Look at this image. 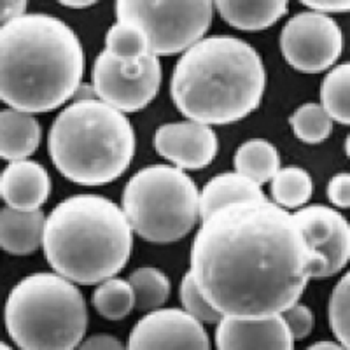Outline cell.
Returning a JSON list of instances; mask_svg holds the SVG:
<instances>
[{
  "mask_svg": "<svg viewBox=\"0 0 350 350\" xmlns=\"http://www.w3.org/2000/svg\"><path fill=\"white\" fill-rule=\"evenodd\" d=\"M319 268L293 214L265 198L203 219L189 273L221 317L267 319L296 305Z\"/></svg>",
  "mask_w": 350,
  "mask_h": 350,
  "instance_id": "1",
  "label": "cell"
},
{
  "mask_svg": "<svg viewBox=\"0 0 350 350\" xmlns=\"http://www.w3.org/2000/svg\"><path fill=\"white\" fill-rule=\"evenodd\" d=\"M84 49L65 21L25 12L0 27V100L42 114L74 98L84 76Z\"/></svg>",
  "mask_w": 350,
  "mask_h": 350,
  "instance_id": "2",
  "label": "cell"
},
{
  "mask_svg": "<svg viewBox=\"0 0 350 350\" xmlns=\"http://www.w3.org/2000/svg\"><path fill=\"white\" fill-rule=\"evenodd\" d=\"M267 70L259 53L239 37L214 36L184 51L172 74L174 104L189 121L230 124L259 107Z\"/></svg>",
  "mask_w": 350,
  "mask_h": 350,
  "instance_id": "3",
  "label": "cell"
},
{
  "mask_svg": "<svg viewBox=\"0 0 350 350\" xmlns=\"http://www.w3.org/2000/svg\"><path fill=\"white\" fill-rule=\"evenodd\" d=\"M42 249L56 273L74 284L93 286L126 267L133 231L114 202L100 195H76L46 217Z\"/></svg>",
  "mask_w": 350,
  "mask_h": 350,
  "instance_id": "4",
  "label": "cell"
},
{
  "mask_svg": "<svg viewBox=\"0 0 350 350\" xmlns=\"http://www.w3.org/2000/svg\"><path fill=\"white\" fill-rule=\"evenodd\" d=\"M48 149L64 177L79 186L120 179L135 154V133L126 114L96 98H77L53 121Z\"/></svg>",
  "mask_w": 350,
  "mask_h": 350,
  "instance_id": "5",
  "label": "cell"
},
{
  "mask_svg": "<svg viewBox=\"0 0 350 350\" xmlns=\"http://www.w3.org/2000/svg\"><path fill=\"white\" fill-rule=\"evenodd\" d=\"M5 327L21 350H76L88 327L84 296L58 273H33L12 287Z\"/></svg>",
  "mask_w": 350,
  "mask_h": 350,
  "instance_id": "6",
  "label": "cell"
},
{
  "mask_svg": "<svg viewBox=\"0 0 350 350\" xmlns=\"http://www.w3.org/2000/svg\"><path fill=\"white\" fill-rule=\"evenodd\" d=\"M198 187L172 165H149L137 172L123 191V214L131 231L152 243L184 239L200 217Z\"/></svg>",
  "mask_w": 350,
  "mask_h": 350,
  "instance_id": "7",
  "label": "cell"
},
{
  "mask_svg": "<svg viewBox=\"0 0 350 350\" xmlns=\"http://www.w3.org/2000/svg\"><path fill=\"white\" fill-rule=\"evenodd\" d=\"M214 4L198 2H146L120 0L116 16L146 33L152 55H177L203 39L212 23Z\"/></svg>",
  "mask_w": 350,
  "mask_h": 350,
  "instance_id": "8",
  "label": "cell"
},
{
  "mask_svg": "<svg viewBox=\"0 0 350 350\" xmlns=\"http://www.w3.org/2000/svg\"><path fill=\"white\" fill-rule=\"evenodd\" d=\"M280 49L287 64L303 74H319L338 62L343 36L331 16L314 11L299 12L284 25Z\"/></svg>",
  "mask_w": 350,
  "mask_h": 350,
  "instance_id": "9",
  "label": "cell"
},
{
  "mask_svg": "<svg viewBox=\"0 0 350 350\" xmlns=\"http://www.w3.org/2000/svg\"><path fill=\"white\" fill-rule=\"evenodd\" d=\"M93 93L100 102L120 112H137L148 107L161 86V64L152 53L142 65L126 68L107 51H102L93 64Z\"/></svg>",
  "mask_w": 350,
  "mask_h": 350,
  "instance_id": "10",
  "label": "cell"
},
{
  "mask_svg": "<svg viewBox=\"0 0 350 350\" xmlns=\"http://www.w3.org/2000/svg\"><path fill=\"white\" fill-rule=\"evenodd\" d=\"M293 219L321 265L317 279L340 273L350 256V226L342 212L326 205H308L296 211Z\"/></svg>",
  "mask_w": 350,
  "mask_h": 350,
  "instance_id": "11",
  "label": "cell"
},
{
  "mask_svg": "<svg viewBox=\"0 0 350 350\" xmlns=\"http://www.w3.org/2000/svg\"><path fill=\"white\" fill-rule=\"evenodd\" d=\"M126 350H211L200 321L180 308H158L131 329Z\"/></svg>",
  "mask_w": 350,
  "mask_h": 350,
  "instance_id": "12",
  "label": "cell"
},
{
  "mask_svg": "<svg viewBox=\"0 0 350 350\" xmlns=\"http://www.w3.org/2000/svg\"><path fill=\"white\" fill-rule=\"evenodd\" d=\"M154 149L179 170H202L217 154V135L195 121L161 124L154 133Z\"/></svg>",
  "mask_w": 350,
  "mask_h": 350,
  "instance_id": "13",
  "label": "cell"
},
{
  "mask_svg": "<svg viewBox=\"0 0 350 350\" xmlns=\"http://www.w3.org/2000/svg\"><path fill=\"white\" fill-rule=\"evenodd\" d=\"M217 350H295L280 315L267 319L223 317L215 329Z\"/></svg>",
  "mask_w": 350,
  "mask_h": 350,
  "instance_id": "14",
  "label": "cell"
},
{
  "mask_svg": "<svg viewBox=\"0 0 350 350\" xmlns=\"http://www.w3.org/2000/svg\"><path fill=\"white\" fill-rule=\"evenodd\" d=\"M49 193V174L37 161H12L0 175V196L14 211H39L48 202Z\"/></svg>",
  "mask_w": 350,
  "mask_h": 350,
  "instance_id": "15",
  "label": "cell"
},
{
  "mask_svg": "<svg viewBox=\"0 0 350 350\" xmlns=\"http://www.w3.org/2000/svg\"><path fill=\"white\" fill-rule=\"evenodd\" d=\"M44 214L40 211H0V247L14 256L33 254L42 243Z\"/></svg>",
  "mask_w": 350,
  "mask_h": 350,
  "instance_id": "16",
  "label": "cell"
},
{
  "mask_svg": "<svg viewBox=\"0 0 350 350\" xmlns=\"http://www.w3.org/2000/svg\"><path fill=\"white\" fill-rule=\"evenodd\" d=\"M39 144L40 126L33 116L14 109L0 111V158L21 161L33 154Z\"/></svg>",
  "mask_w": 350,
  "mask_h": 350,
  "instance_id": "17",
  "label": "cell"
},
{
  "mask_svg": "<svg viewBox=\"0 0 350 350\" xmlns=\"http://www.w3.org/2000/svg\"><path fill=\"white\" fill-rule=\"evenodd\" d=\"M265 193L258 184L245 179L237 172L215 175L200 193L198 208L202 221L219 208L251 200H265Z\"/></svg>",
  "mask_w": 350,
  "mask_h": 350,
  "instance_id": "18",
  "label": "cell"
},
{
  "mask_svg": "<svg viewBox=\"0 0 350 350\" xmlns=\"http://www.w3.org/2000/svg\"><path fill=\"white\" fill-rule=\"evenodd\" d=\"M214 8L226 23L239 30L258 32L275 25L287 14L289 4L286 0H267V2H215Z\"/></svg>",
  "mask_w": 350,
  "mask_h": 350,
  "instance_id": "19",
  "label": "cell"
},
{
  "mask_svg": "<svg viewBox=\"0 0 350 350\" xmlns=\"http://www.w3.org/2000/svg\"><path fill=\"white\" fill-rule=\"evenodd\" d=\"M235 172L259 187L270 183L280 168V156L273 144L265 139L247 140L233 156Z\"/></svg>",
  "mask_w": 350,
  "mask_h": 350,
  "instance_id": "20",
  "label": "cell"
},
{
  "mask_svg": "<svg viewBox=\"0 0 350 350\" xmlns=\"http://www.w3.org/2000/svg\"><path fill=\"white\" fill-rule=\"evenodd\" d=\"M105 51L126 68H137L149 55V42L139 27L118 21L105 33Z\"/></svg>",
  "mask_w": 350,
  "mask_h": 350,
  "instance_id": "21",
  "label": "cell"
},
{
  "mask_svg": "<svg viewBox=\"0 0 350 350\" xmlns=\"http://www.w3.org/2000/svg\"><path fill=\"white\" fill-rule=\"evenodd\" d=\"M314 193L310 174L301 167L279 168L271 179V196L280 208L303 207Z\"/></svg>",
  "mask_w": 350,
  "mask_h": 350,
  "instance_id": "22",
  "label": "cell"
},
{
  "mask_svg": "<svg viewBox=\"0 0 350 350\" xmlns=\"http://www.w3.org/2000/svg\"><path fill=\"white\" fill-rule=\"evenodd\" d=\"M128 284L135 296V308L140 312L158 310L170 296V280L154 267H142L130 275Z\"/></svg>",
  "mask_w": 350,
  "mask_h": 350,
  "instance_id": "23",
  "label": "cell"
},
{
  "mask_svg": "<svg viewBox=\"0 0 350 350\" xmlns=\"http://www.w3.org/2000/svg\"><path fill=\"white\" fill-rule=\"evenodd\" d=\"M93 306L102 317L121 321L135 308V296L128 280L111 277L100 282L93 293Z\"/></svg>",
  "mask_w": 350,
  "mask_h": 350,
  "instance_id": "24",
  "label": "cell"
},
{
  "mask_svg": "<svg viewBox=\"0 0 350 350\" xmlns=\"http://www.w3.org/2000/svg\"><path fill=\"white\" fill-rule=\"evenodd\" d=\"M349 84H350V65H336L333 70L327 72L321 86V107L326 111L331 120L336 123H350L349 109Z\"/></svg>",
  "mask_w": 350,
  "mask_h": 350,
  "instance_id": "25",
  "label": "cell"
},
{
  "mask_svg": "<svg viewBox=\"0 0 350 350\" xmlns=\"http://www.w3.org/2000/svg\"><path fill=\"white\" fill-rule=\"evenodd\" d=\"M289 124L301 142L321 144L331 135L333 120L319 104H305L289 118Z\"/></svg>",
  "mask_w": 350,
  "mask_h": 350,
  "instance_id": "26",
  "label": "cell"
},
{
  "mask_svg": "<svg viewBox=\"0 0 350 350\" xmlns=\"http://www.w3.org/2000/svg\"><path fill=\"white\" fill-rule=\"evenodd\" d=\"M349 284L350 275L345 273L334 286L329 298V324L340 345L349 349Z\"/></svg>",
  "mask_w": 350,
  "mask_h": 350,
  "instance_id": "27",
  "label": "cell"
},
{
  "mask_svg": "<svg viewBox=\"0 0 350 350\" xmlns=\"http://www.w3.org/2000/svg\"><path fill=\"white\" fill-rule=\"evenodd\" d=\"M179 298L184 305V312H187V314L191 315V317H195L196 321H200L202 324H214L223 319L211 305H208L207 299L203 298V295L200 293L198 286H196L195 279H193V275L189 273V271L184 275L183 282H180Z\"/></svg>",
  "mask_w": 350,
  "mask_h": 350,
  "instance_id": "28",
  "label": "cell"
},
{
  "mask_svg": "<svg viewBox=\"0 0 350 350\" xmlns=\"http://www.w3.org/2000/svg\"><path fill=\"white\" fill-rule=\"evenodd\" d=\"M280 317L286 323L287 329L291 333V338L295 340V342L306 338L312 333V327H314V314H312L308 306L296 303L291 308H287L286 312H282Z\"/></svg>",
  "mask_w": 350,
  "mask_h": 350,
  "instance_id": "29",
  "label": "cell"
},
{
  "mask_svg": "<svg viewBox=\"0 0 350 350\" xmlns=\"http://www.w3.org/2000/svg\"><path fill=\"white\" fill-rule=\"evenodd\" d=\"M327 196L338 208H349L350 205V175L338 174L327 184Z\"/></svg>",
  "mask_w": 350,
  "mask_h": 350,
  "instance_id": "30",
  "label": "cell"
},
{
  "mask_svg": "<svg viewBox=\"0 0 350 350\" xmlns=\"http://www.w3.org/2000/svg\"><path fill=\"white\" fill-rule=\"evenodd\" d=\"M76 350H126V347L123 345L121 340H118L112 334L100 333L93 334L84 342H81Z\"/></svg>",
  "mask_w": 350,
  "mask_h": 350,
  "instance_id": "31",
  "label": "cell"
},
{
  "mask_svg": "<svg viewBox=\"0 0 350 350\" xmlns=\"http://www.w3.org/2000/svg\"><path fill=\"white\" fill-rule=\"evenodd\" d=\"M303 5L308 8V11L326 14V16L347 12L350 9L349 0H308V2H303Z\"/></svg>",
  "mask_w": 350,
  "mask_h": 350,
  "instance_id": "32",
  "label": "cell"
},
{
  "mask_svg": "<svg viewBox=\"0 0 350 350\" xmlns=\"http://www.w3.org/2000/svg\"><path fill=\"white\" fill-rule=\"evenodd\" d=\"M28 4L25 0H0V25H5L14 18L25 14Z\"/></svg>",
  "mask_w": 350,
  "mask_h": 350,
  "instance_id": "33",
  "label": "cell"
},
{
  "mask_svg": "<svg viewBox=\"0 0 350 350\" xmlns=\"http://www.w3.org/2000/svg\"><path fill=\"white\" fill-rule=\"evenodd\" d=\"M305 350H349V349L343 345H340V343H336V342H317Z\"/></svg>",
  "mask_w": 350,
  "mask_h": 350,
  "instance_id": "34",
  "label": "cell"
},
{
  "mask_svg": "<svg viewBox=\"0 0 350 350\" xmlns=\"http://www.w3.org/2000/svg\"><path fill=\"white\" fill-rule=\"evenodd\" d=\"M62 5H65V8L68 9H86L95 5V2H64Z\"/></svg>",
  "mask_w": 350,
  "mask_h": 350,
  "instance_id": "35",
  "label": "cell"
},
{
  "mask_svg": "<svg viewBox=\"0 0 350 350\" xmlns=\"http://www.w3.org/2000/svg\"><path fill=\"white\" fill-rule=\"evenodd\" d=\"M0 350H14V349H12V347H9L8 343L0 342Z\"/></svg>",
  "mask_w": 350,
  "mask_h": 350,
  "instance_id": "36",
  "label": "cell"
}]
</instances>
